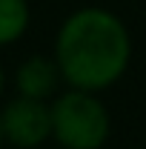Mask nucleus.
<instances>
[{"mask_svg":"<svg viewBox=\"0 0 146 149\" xmlns=\"http://www.w3.org/2000/svg\"><path fill=\"white\" fill-rule=\"evenodd\" d=\"M132 40L120 20L106 9H80L60 26L55 60L74 89L97 92L112 86L129 66Z\"/></svg>","mask_w":146,"mask_h":149,"instance_id":"1","label":"nucleus"},{"mask_svg":"<svg viewBox=\"0 0 146 149\" xmlns=\"http://www.w3.org/2000/svg\"><path fill=\"white\" fill-rule=\"evenodd\" d=\"M52 135L63 149H100L109 138V112L86 89L66 92L52 103Z\"/></svg>","mask_w":146,"mask_h":149,"instance_id":"2","label":"nucleus"},{"mask_svg":"<svg viewBox=\"0 0 146 149\" xmlns=\"http://www.w3.org/2000/svg\"><path fill=\"white\" fill-rule=\"evenodd\" d=\"M0 126L9 143L20 149H35L52 135V106H46V100L20 95L0 112Z\"/></svg>","mask_w":146,"mask_h":149,"instance_id":"3","label":"nucleus"},{"mask_svg":"<svg viewBox=\"0 0 146 149\" xmlns=\"http://www.w3.org/2000/svg\"><path fill=\"white\" fill-rule=\"evenodd\" d=\"M60 77H63V74H60L57 60L29 57L17 69V89H20V95H26V97L46 100V97L57 89V80H60Z\"/></svg>","mask_w":146,"mask_h":149,"instance_id":"4","label":"nucleus"},{"mask_svg":"<svg viewBox=\"0 0 146 149\" xmlns=\"http://www.w3.org/2000/svg\"><path fill=\"white\" fill-rule=\"evenodd\" d=\"M29 26L26 0H0V46L17 40Z\"/></svg>","mask_w":146,"mask_h":149,"instance_id":"5","label":"nucleus"},{"mask_svg":"<svg viewBox=\"0 0 146 149\" xmlns=\"http://www.w3.org/2000/svg\"><path fill=\"white\" fill-rule=\"evenodd\" d=\"M0 92H3V69H0Z\"/></svg>","mask_w":146,"mask_h":149,"instance_id":"6","label":"nucleus"},{"mask_svg":"<svg viewBox=\"0 0 146 149\" xmlns=\"http://www.w3.org/2000/svg\"><path fill=\"white\" fill-rule=\"evenodd\" d=\"M0 146H3V126H0Z\"/></svg>","mask_w":146,"mask_h":149,"instance_id":"7","label":"nucleus"}]
</instances>
